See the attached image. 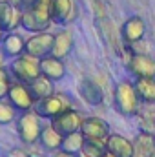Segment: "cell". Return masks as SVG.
I'll list each match as a JSON object with an SVG mask.
<instances>
[{
    "mask_svg": "<svg viewBox=\"0 0 155 157\" xmlns=\"http://www.w3.org/2000/svg\"><path fill=\"white\" fill-rule=\"evenodd\" d=\"M40 73L51 78L53 82H59L66 77V64H64V60H60L53 55H47V57L40 59Z\"/></svg>",
    "mask_w": 155,
    "mask_h": 157,
    "instance_id": "15",
    "label": "cell"
},
{
    "mask_svg": "<svg viewBox=\"0 0 155 157\" xmlns=\"http://www.w3.org/2000/svg\"><path fill=\"white\" fill-rule=\"evenodd\" d=\"M78 93H80L82 101L89 106H99L104 101V93L93 78H82L78 84Z\"/></svg>",
    "mask_w": 155,
    "mask_h": 157,
    "instance_id": "14",
    "label": "cell"
},
{
    "mask_svg": "<svg viewBox=\"0 0 155 157\" xmlns=\"http://www.w3.org/2000/svg\"><path fill=\"white\" fill-rule=\"evenodd\" d=\"M82 121L84 117L78 113L77 110L70 108L66 112H62L59 117H55L51 121V124L62 133V135H68V133H73V132H80V126H82Z\"/></svg>",
    "mask_w": 155,
    "mask_h": 157,
    "instance_id": "11",
    "label": "cell"
},
{
    "mask_svg": "<svg viewBox=\"0 0 155 157\" xmlns=\"http://www.w3.org/2000/svg\"><path fill=\"white\" fill-rule=\"evenodd\" d=\"M71 108V99L68 97V95H64V93H53V95H49V97H46V99H40L35 102V106H33V110L39 113L40 119H49V121H53L55 117H59L62 112H66V110H70Z\"/></svg>",
    "mask_w": 155,
    "mask_h": 157,
    "instance_id": "5",
    "label": "cell"
},
{
    "mask_svg": "<svg viewBox=\"0 0 155 157\" xmlns=\"http://www.w3.org/2000/svg\"><path fill=\"white\" fill-rule=\"evenodd\" d=\"M84 154L91 157H100L104 152H106V143H97V141H86L84 148H82Z\"/></svg>",
    "mask_w": 155,
    "mask_h": 157,
    "instance_id": "25",
    "label": "cell"
},
{
    "mask_svg": "<svg viewBox=\"0 0 155 157\" xmlns=\"http://www.w3.org/2000/svg\"><path fill=\"white\" fill-rule=\"evenodd\" d=\"M7 101L18 110V113L22 112H29L33 110L35 106V97L29 90L28 84H22V82H13L11 88H9V93H7Z\"/></svg>",
    "mask_w": 155,
    "mask_h": 157,
    "instance_id": "8",
    "label": "cell"
},
{
    "mask_svg": "<svg viewBox=\"0 0 155 157\" xmlns=\"http://www.w3.org/2000/svg\"><path fill=\"white\" fill-rule=\"evenodd\" d=\"M9 73L15 82H22V84H31L35 78L40 75V60L24 53L17 59H13L9 62Z\"/></svg>",
    "mask_w": 155,
    "mask_h": 157,
    "instance_id": "3",
    "label": "cell"
},
{
    "mask_svg": "<svg viewBox=\"0 0 155 157\" xmlns=\"http://www.w3.org/2000/svg\"><path fill=\"white\" fill-rule=\"evenodd\" d=\"M15 124H17L18 139L24 144H35V143H39V137H40V133H42L44 126H42V119L39 117V113L35 110L18 113Z\"/></svg>",
    "mask_w": 155,
    "mask_h": 157,
    "instance_id": "4",
    "label": "cell"
},
{
    "mask_svg": "<svg viewBox=\"0 0 155 157\" xmlns=\"http://www.w3.org/2000/svg\"><path fill=\"white\" fill-rule=\"evenodd\" d=\"M75 157H91V155H88V154H84V152H78Z\"/></svg>",
    "mask_w": 155,
    "mask_h": 157,
    "instance_id": "31",
    "label": "cell"
},
{
    "mask_svg": "<svg viewBox=\"0 0 155 157\" xmlns=\"http://www.w3.org/2000/svg\"><path fill=\"white\" fill-rule=\"evenodd\" d=\"M51 24L53 22L49 15V0H39L31 9L24 11L20 17V28H24L29 33L47 31Z\"/></svg>",
    "mask_w": 155,
    "mask_h": 157,
    "instance_id": "2",
    "label": "cell"
},
{
    "mask_svg": "<svg viewBox=\"0 0 155 157\" xmlns=\"http://www.w3.org/2000/svg\"><path fill=\"white\" fill-rule=\"evenodd\" d=\"M75 46V40H73V33L70 29H60L59 33H55V42H53V49H51V55L64 60L71 49Z\"/></svg>",
    "mask_w": 155,
    "mask_h": 157,
    "instance_id": "18",
    "label": "cell"
},
{
    "mask_svg": "<svg viewBox=\"0 0 155 157\" xmlns=\"http://www.w3.org/2000/svg\"><path fill=\"white\" fill-rule=\"evenodd\" d=\"M100 157H115V155H113L112 152H108V150H106V152H104V154H102V155H100Z\"/></svg>",
    "mask_w": 155,
    "mask_h": 157,
    "instance_id": "30",
    "label": "cell"
},
{
    "mask_svg": "<svg viewBox=\"0 0 155 157\" xmlns=\"http://www.w3.org/2000/svg\"><path fill=\"white\" fill-rule=\"evenodd\" d=\"M53 42H55V35L49 33V31L33 33L29 39H26V51L24 53H28V55H31V57L40 60V59L51 55Z\"/></svg>",
    "mask_w": 155,
    "mask_h": 157,
    "instance_id": "7",
    "label": "cell"
},
{
    "mask_svg": "<svg viewBox=\"0 0 155 157\" xmlns=\"http://www.w3.org/2000/svg\"><path fill=\"white\" fill-rule=\"evenodd\" d=\"M53 157H75V155H71V154H68V152L59 150V152H55V154H53Z\"/></svg>",
    "mask_w": 155,
    "mask_h": 157,
    "instance_id": "27",
    "label": "cell"
},
{
    "mask_svg": "<svg viewBox=\"0 0 155 157\" xmlns=\"http://www.w3.org/2000/svg\"><path fill=\"white\" fill-rule=\"evenodd\" d=\"M13 82H15V80L11 77L9 70H7L6 66H2V68H0V101L7 99V93H9V88H11Z\"/></svg>",
    "mask_w": 155,
    "mask_h": 157,
    "instance_id": "24",
    "label": "cell"
},
{
    "mask_svg": "<svg viewBox=\"0 0 155 157\" xmlns=\"http://www.w3.org/2000/svg\"><path fill=\"white\" fill-rule=\"evenodd\" d=\"M106 150L112 152L115 157H133V154H135L133 143L130 139H126L124 135H119V133H110L108 135Z\"/></svg>",
    "mask_w": 155,
    "mask_h": 157,
    "instance_id": "16",
    "label": "cell"
},
{
    "mask_svg": "<svg viewBox=\"0 0 155 157\" xmlns=\"http://www.w3.org/2000/svg\"><path fill=\"white\" fill-rule=\"evenodd\" d=\"M6 157H31L24 148H13V150H9L7 152V155Z\"/></svg>",
    "mask_w": 155,
    "mask_h": 157,
    "instance_id": "26",
    "label": "cell"
},
{
    "mask_svg": "<svg viewBox=\"0 0 155 157\" xmlns=\"http://www.w3.org/2000/svg\"><path fill=\"white\" fill-rule=\"evenodd\" d=\"M144 33H146V24L141 17H130L120 28V35L126 44H135L142 40Z\"/></svg>",
    "mask_w": 155,
    "mask_h": 157,
    "instance_id": "13",
    "label": "cell"
},
{
    "mask_svg": "<svg viewBox=\"0 0 155 157\" xmlns=\"http://www.w3.org/2000/svg\"><path fill=\"white\" fill-rule=\"evenodd\" d=\"M80 133L86 137V141H97V143H106L110 135V126L104 119L100 117H86L82 121Z\"/></svg>",
    "mask_w": 155,
    "mask_h": 157,
    "instance_id": "9",
    "label": "cell"
},
{
    "mask_svg": "<svg viewBox=\"0 0 155 157\" xmlns=\"http://www.w3.org/2000/svg\"><path fill=\"white\" fill-rule=\"evenodd\" d=\"M17 117H18V110L7 99L0 101V126H6V124L15 122Z\"/></svg>",
    "mask_w": 155,
    "mask_h": 157,
    "instance_id": "23",
    "label": "cell"
},
{
    "mask_svg": "<svg viewBox=\"0 0 155 157\" xmlns=\"http://www.w3.org/2000/svg\"><path fill=\"white\" fill-rule=\"evenodd\" d=\"M4 37H6V33H4V31L0 29V46H2V40H4Z\"/></svg>",
    "mask_w": 155,
    "mask_h": 157,
    "instance_id": "32",
    "label": "cell"
},
{
    "mask_svg": "<svg viewBox=\"0 0 155 157\" xmlns=\"http://www.w3.org/2000/svg\"><path fill=\"white\" fill-rule=\"evenodd\" d=\"M128 71L135 78H155V59L144 53H133L128 60Z\"/></svg>",
    "mask_w": 155,
    "mask_h": 157,
    "instance_id": "10",
    "label": "cell"
},
{
    "mask_svg": "<svg viewBox=\"0 0 155 157\" xmlns=\"http://www.w3.org/2000/svg\"><path fill=\"white\" fill-rule=\"evenodd\" d=\"M84 144H86V137H84L80 132H73V133L64 135L60 150H62V152H68V154H71V155H77L78 152H82Z\"/></svg>",
    "mask_w": 155,
    "mask_h": 157,
    "instance_id": "22",
    "label": "cell"
},
{
    "mask_svg": "<svg viewBox=\"0 0 155 157\" xmlns=\"http://www.w3.org/2000/svg\"><path fill=\"white\" fill-rule=\"evenodd\" d=\"M7 2H9V4H13V6L20 11V4H22V0H7Z\"/></svg>",
    "mask_w": 155,
    "mask_h": 157,
    "instance_id": "29",
    "label": "cell"
},
{
    "mask_svg": "<svg viewBox=\"0 0 155 157\" xmlns=\"http://www.w3.org/2000/svg\"><path fill=\"white\" fill-rule=\"evenodd\" d=\"M139 104H141V99L135 91L133 82L128 78L119 80L115 86V91H113V106H115L117 113H120L124 117H133L139 112Z\"/></svg>",
    "mask_w": 155,
    "mask_h": 157,
    "instance_id": "1",
    "label": "cell"
},
{
    "mask_svg": "<svg viewBox=\"0 0 155 157\" xmlns=\"http://www.w3.org/2000/svg\"><path fill=\"white\" fill-rule=\"evenodd\" d=\"M0 49L6 53L7 59H17V57H20V55H24V51H26V39H24L18 31L6 33Z\"/></svg>",
    "mask_w": 155,
    "mask_h": 157,
    "instance_id": "17",
    "label": "cell"
},
{
    "mask_svg": "<svg viewBox=\"0 0 155 157\" xmlns=\"http://www.w3.org/2000/svg\"><path fill=\"white\" fill-rule=\"evenodd\" d=\"M28 86H29V90H31L35 101L46 99V97H49V95L55 93V82H53L51 78H47L46 75H42V73H40L31 84H28Z\"/></svg>",
    "mask_w": 155,
    "mask_h": 157,
    "instance_id": "20",
    "label": "cell"
},
{
    "mask_svg": "<svg viewBox=\"0 0 155 157\" xmlns=\"http://www.w3.org/2000/svg\"><path fill=\"white\" fill-rule=\"evenodd\" d=\"M51 22L59 26H70L78 18L77 0H49Z\"/></svg>",
    "mask_w": 155,
    "mask_h": 157,
    "instance_id": "6",
    "label": "cell"
},
{
    "mask_svg": "<svg viewBox=\"0 0 155 157\" xmlns=\"http://www.w3.org/2000/svg\"><path fill=\"white\" fill-rule=\"evenodd\" d=\"M62 139H64V135L49 122L47 126L42 128V133H40V137H39V143L46 148V150H49V152H59L60 146H62Z\"/></svg>",
    "mask_w": 155,
    "mask_h": 157,
    "instance_id": "19",
    "label": "cell"
},
{
    "mask_svg": "<svg viewBox=\"0 0 155 157\" xmlns=\"http://www.w3.org/2000/svg\"><path fill=\"white\" fill-rule=\"evenodd\" d=\"M20 17L22 13L13 4H9L7 0H0V29L4 33L17 31L20 28Z\"/></svg>",
    "mask_w": 155,
    "mask_h": 157,
    "instance_id": "12",
    "label": "cell"
},
{
    "mask_svg": "<svg viewBox=\"0 0 155 157\" xmlns=\"http://www.w3.org/2000/svg\"><path fill=\"white\" fill-rule=\"evenodd\" d=\"M133 86L142 102H155V78H135Z\"/></svg>",
    "mask_w": 155,
    "mask_h": 157,
    "instance_id": "21",
    "label": "cell"
},
{
    "mask_svg": "<svg viewBox=\"0 0 155 157\" xmlns=\"http://www.w3.org/2000/svg\"><path fill=\"white\" fill-rule=\"evenodd\" d=\"M6 60H7V57H6V53H4V51L0 49V68H2L4 64H6Z\"/></svg>",
    "mask_w": 155,
    "mask_h": 157,
    "instance_id": "28",
    "label": "cell"
}]
</instances>
